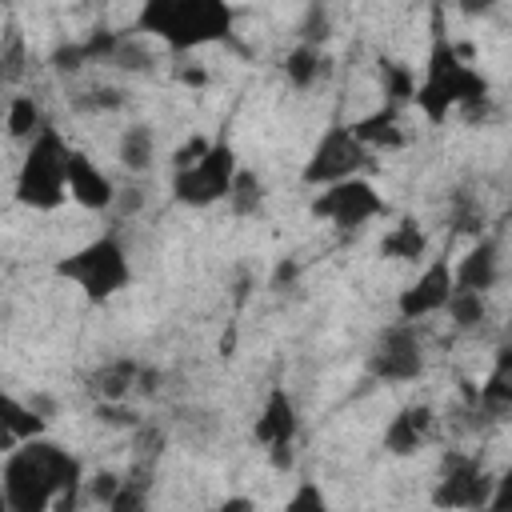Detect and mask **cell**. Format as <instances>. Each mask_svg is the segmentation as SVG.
Instances as JSON below:
<instances>
[{"label": "cell", "instance_id": "6da1fadb", "mask_svg": "<svg viewBox=\"0 0 512 512\" xmlns=\"http://www.w3.org/2000/svg\"><path fill=\"white\" fill-rule=\"evenodd\" d=\"M0 500L8 512H68L84 500V464L48 436L4 452Z\"/></svg>", "mask_w": 512, "mask_h": 512}, {"label": "cell", "instance_id": "7a4b0ae2", "mask_svg": "<svg viewBox=\"0 0 512 512\" xmlns=\"http://www.w3.org/2000/svg\"><path fill=\"white\" fill-rule=\"evenodd\" d=\"M236 12L228 0H144L136 12V32L160 40L172 52H192L228 40Z\"/></svg>", "mask_w": 512, "mask_h": 512}, {"label": "cell", "instance_id": "3957f363", "mask_svg": "<svg viewBox=\"0 0 512 512\" xmlns=\"http://www.w3.org/2000/svg\"><path fill=\"white\" fill-rule=\"evenodd\" d=\"M412 104L424 112L428 124H444L448 112H464L472 120L476 108L488 104V80L460 60V52L448 44V36H436Z\"/></svg>", "mask_w": 512, "mask_h": 512}, {"label": "cell", "instance_id": "277c9868", "mask_svg": "<svg viewBox=\"0 0 512 512\" xmlns=\"http://www.w3.org/2000/svg\"><path fill=\"white\" fill-rule=\"evenodd\" d=\"M68 156H72V144L52 124L44 132H36L28 140V152L16 172V200L36 212H52L64 200H72L68 196Z\"/></svg>", "mask_w": 512, "mask_h": 512}, {"label": "cell", "instance_id": "5b68a950", "mask_svg": "<svg viewBox=\"0 0 512 512\" xmlns=\"http://www.w3.org/2000/svg\"><path fill=\"white\" fill-rule=\"evenodd\" d=\"M60 280L76 284L84 292V300L92 304H104L112 300L120 288H128L132 280V260H128V248L120 244L116 232H104L88 244H80L76 252H68L64 260H56L52 268Z\"/></svg>", "mask_w": 512, "mask_h": 512}, {"label": "cell", "instance_id": "8992f818", "mask_svg": "<svg viewBox=\"0 0 512 512\" xmlns=\"http://www.w3.org/2000/svg\"><path fill=\"white\" fill-rule=\"evenodd\" d=\"M240 172V160H236V148L216 136L212 148L188 164V168H172V200L184 204V208H212V204H224L228 192H232V180Z\"/></svg>", "mask_w": 512, "mask_h": 512}, {"label": "cell", "instance_id": "52a82bcc", "mask_svg": "<svg viewBox=\"0 0 512 512\" xmlns=\"http://www.w3.org/2000/svg\"><path fill=\"white\" fill-rule=\"evenodd\" d=\"M372 168V148L352 132V124H328L316 140V148L304 160L300 180L308 188H328L348 176H364Z\"/></svg>", "mask_w": 512, "mask_h": 512}, {"label": "cell", "instance_id": "ba28073f", "mask_svg": "<svg viewBox=\"0 0 512 512\" xmlns=\"http://www.w3.org/2000/svg\"><path fill=\"white\" fill-rule=\"evenodd\" d=\"M428 368V352L420 340L416 320H392L376 332L368 348V372L380 384H412Z\"/></svg>", "mask_w": 512, "mask_h": 512}, {"label": "cell", "instance_id": "9c48e42d", "mask_svg": "<svg viewBox=\"0 0 512 512\" xmlns=\"http://www.w3.org/2000/svg\"><path fill=\"white\" fill-rule=\"evenodd\" d=\"M312 216L316 220H328L340 232H356L368 220L384 216V196L364 176H348V180H336V184H328V188L316 192Z\"/></svg>", "mask_w": 512, "mask_h": 512}, {"label": "cell", "instance_id": "30bf717a", "mask_svg": "<svg viewBox=\"0 0 512 512\" xmlns=\"http://www.w3.org/2000/svg\"><path fill=\"white\" fill-rule=\"evenodd\" d=\"M296 432H300V416H296V400L288 396L284 384H272L264 404H260V416L252 424V440L268 452L272 468L276 472H288L292 460H296Z\"/></svg>", "mask_w": 512, "mask_h": 512}, {"label": "cell", "instance_id": "8fae6325", "mask_svg": "<svg viewBox=\"0 0 512 512\" xmlns=\"http://www.w3.org/2000/svg\"><path fill=\"white\" fill-rule=\"evenodd\" d=\"M496 480L480 468L476 456L468 452H444L440 460V480L432 488V504L440 508H488Z\"/></svg>", "mask_w": 512, "mask_h": 512}, {"label": "cell", "instance_id": "7c38bea8", "mask_svg": "<svg viewBox=\"0 0 512 512\" xmlns=\"http://www.w3.org/2000/svg\"><path fill=\"white\" fill-rule=\"evenodd\" d=\"M452 288H456L452 264H448L444 256H440V260H428L424 272H420L408 288H400V296H396V316H400V320H424V316H436V312H444Z\"/></svg>", "mask_w": 512, "mask_h": 512}, {"label": "cell", "instance_id": "4fadbf2b", "mask_svg": "<svg viewBox=\"0 0 512 512\" xmlns=\"http://www.w3.org/2000/svg\"><path fill=\"white\" fill-rule=\"evenodd\" d=\"M116 192H120V188L112 184V176H108L88 152L72 148V156H68V196H72L80 208H88V212H112Z\"/></svg>", "mask_w": 512, "mask_h": 512}, {"label": "cell", "instance_id": "5bb4252c", "mask_svg": "<svg viewBox=\"0 0 512 512\" xmlns=\"http://www.w3.org/2000/svg\"><path fill=\"white\" fill-rule=\"evenodd\" d=\"M432 424H436V416H432L428 404H404V408L384 424L380 444H384V452H392V456H412V452H420V448L428 444Z\"/></svg>", "mask_w": 512, "mask_h": 512}, {"label": "cell", "instance_id": "9a60e30c", "mask_svg": "<svg viewBox=\"0 0 512 512\" xmlns=\"http://www.w3.org/2000/svg\"><path fill=\"white\" fill-rule=\"evenodd\" d=\"M472 408L492 416V420H504L512 412V344H500L496 356H492V368L480 384V392L472 396Z\"/></svg>", "mask_w": 512, "mask_h": 512}, {"label": "cell", "instance_id": "2e32d148", "mask_svg": "<svg viewBox=\"0 0 512 512\" xmlns=\"http://www.w3.org/2000/svg\"><path fill=\"white\" fill-rule=\"evenodd\" d=\"M456 288H472V292H492L500 280V244L492 236H476V244L460 256V264L452 268Z\"/></svg>", "mask_w": 512, "mask_h": 512}, {"label": "cell", "instance_id": "e0dca14e", "mask_svg": "<svg viewBox=\"0 0 512 512\" xmlns=\"http://www.w3.org/2000/svg\"><path fill=\"white\" fill-rule=\"evenodd\" d=\"M140 372H144L140 360H128V356L108 360V364H100V368L88 376V392L96 396V404L128 400V396H136V388H140Z\"/></svg>", "mask_w": 512, "mask_h": 512}, {"label": "cell", "instance_id": "ac0fdd59", "mask_svg": "<svg viewBox=\"0 0 512 512\" xmlns=\"http://www.w3.org/2000/svg\"><path fill=\"white\" fill-rule=\"evenodd\" d=\"M44 428H48V424H44L36 400H20V396L4 392V400H0V436H4V452L16 448V444H24V440H32V436H44Z\"/></svg>", "mask_w": 512, "mask_h": 512}, {"label": "cell", "instance_id": "d6986e66", "mask_svg": "<svg viewBox=\"0 0 512 512\" xmlns=\"http://www.w3.org/2000/svg\"><path fill=\"white\" fill-rule=\"evenodd\" d=\"M116 160H120V168L128 176H144L156 164V132H152V124H144V120L124 124L120 136H116Z\"/></svg>", "mask_w": 512, "mask_h": 512}, {"label": "cell", "instance_id": "ffe728a7", "mask_svg": "<svg viewBox=\"0 0 512 512\" xmlns=\"http://www.w3.org/2000/svg\"><path fill=\"white\" fill-rule=\"evenodd\" d=\"M280 72H284V80H288L296 92H308V88H316V84L328 76V56L320 52V44L304 40V44H296V48L284 56Z\"/></svg>", "mask_w": 512, "mask_h": 512}, {"label": "cell", "instance_id": "44dd1931", "mask_svg": "<svg viewBox=\"0 0 512 512\" xmlns=\"http://www.w3.org/2000/svg\"><path fill=\"white\" fill-rule=\"evenodd\" d=\"M352 132H356L372 152H380V148H400V144H404V132H400V108H396V104H380L376 112L352 120Z\"/></svg>", "mask_w": 512, "mask_h": 512}, {"label": "cell", "instance_id": "7402d4cb", "mask_svg": "<svg viewBox=\"0 0 512 512\" xmlns=\"http://www.w3.org/2000/svg\"><path fill=\"white\" fill-rule=\"evenodd\" d=\"M380 256H384V260L420 264V260L428 256V232H424L412 216H404V220H396V224L380 236Z\"/></svg>", "mask_w": 512, "mask_h": 512}, {"label": "cell", "instance_id": "603a6c76", "mask_svg": "<svg viewBox=\"0 0 512 512\" xmlns=\"http://www.w3.org/2000/svg\"><path fill=\"white\" fill-rule=\"evenodd\" d=\"M4 128H8L12 140H24L28 144L36 132L48 128V116H44V108H40V100L32 92H12L8 96V108H4Z\"/></svg>", "mask_w": 512, "mask_h": 512}, {"label": "cell", "instance_id": "cb8c5ba5", "mask_svg": "<svg viewBox=\"0 0 512 512\" xmlns=\"http://www.w3.org/2000/svg\"><path fill=\"white\" fill-rule=\"evenodd\" d=\"M484 296H488V292L452 288V296H448L444 312H448V320H452V328H456V332H480V328L488 324V300H484Z\"/></svg>", "mask_w": 512, "mask_h": 512}, {"label": "cell", "instance_id": "d4e9b609", "mask_svg": "<svg viewBox=\"0 0 512 512\" xmlns=\"http://www.w3.org/2000/svg\"><path fill=\"white\" fill-rule=\"evenodd\" d=\"M128 104V92L116 88V84H92L84 92H72L68 96V108L72 112H84V116H104V112H120Z\"/></svg>", "mask_w": 512, "mask_h": 512}, {"label": "cell", "instance_id": "484cf974", "mask_svg": "<svg viewBox=\"0 0 512 512\" xmlns=\"http://www.w3.org/2000/svg\"><path fill=\"white\" fill-rule=\"evenodd\" d=\"M416 72L408 68V64H400V60H380V88H384V104H396V108H404V104H412V96H416Z\"/></svg>", "mask_w": 512, "mask_h": 512}, {"label": "cell", "instance_id": "4316f807", "mask_svg": "<svg viewBox=\"0 0 512 512\" xmlns=\"http://www.w3.org/2000/svg\"><path fill=\"white\" fill-rule=\"evenodd\" d=\"M264 196H268V192H264V180H260L256 172L240 168L224 204H228V212H232V216H256V212L264 208Z\"/></svg>", "mask_w": 512, "mask_h": 512}, {"label": "cell", "instance_id": "83f0119b", "mask_svg": "<svg viewBox=\"0 0 512 512\" xmlns=\"http://www.w3.org/2000/svg\"><path fill=\"white\" fill-rule=\"evenodd\" d=\"M152 64H156V56H152V48L140 44V32H124V40L112 56V68H120L128 76H140V72H152Z\"/></svg>", "mask_w": 512, "mask_h": 512}, {"label": "cell", "instance_id": "f1b7e54d", "mask_svg": "<svg viewBox=\"0 0 512 512\" xmlns=\"http://www.w3.org/2000/svg\"><path fill=\"white\" fill-rule=\"evenodd\" d=\"M484 204L472 192H452V232H468V236H484Z\"/></svg>", "mask_w": 512, "mask_h": 512}, {"label": "cell", "instance_id": "f546056e", "mask_svg": "<svg viewBox=\"0 0 512 512\" xmlns=\"http://www.w3.org/2000/svg\"><path fill=\"white\" fill-rule=\"evenodd\" d=\"M0 64H4V84L12 88V84L24 76V64H28V48H24V36H20V28H8V32H4Z\"/></svg>", "mask_w": 512, "mask_h": 512}, {"label": "cell", "instance_id": "4dcf8cb0", "mask_svg": "<svg viewBox=\"0 0 512 512\" xmlns=\"http://www.w3.org/2000/svg\"><path fill=\"white\" fill-rule=\"evenodd\" d=\"M120 484H124V476H116V472H96L92 480H84V500H88V504H104V508H112Z\"/></svg>", "mask_w": 512, "mask_h": 512}, {"label": "cell", "instance_id": "1f68e13d", "mask_svg": "<svg viewBox=\"0 0 512 512\" xmlns=\"http://www.w3.org/2000/svg\"><path fill=\"white\" fill-rule=\"evenodd\" d=\"M52 68H56L60 76H76V72H84V68H88L84 44L72 40V44H64V48H56V52H52Z\"/></svg>", "mask_w": 512, "mask_h": 512}, {"label": "cell", "instance_id": "d6a6232c", "mask_svg": "<svg viewBox=\"0 0 512 512\" xmlns=\"http://www.w3.org/2000/svg\"><path fill=\"white\" fill-rule=\"evenodd\" d=\"M208 148H212V140H208V136H188V140L172 152V168H188V164H196Z\"/></svg>", "mask_w": 512, "mask_h": 512}, {"label": "cell", "instance_id": "836d02e7", "mask_svg": "<svg viewBox=\"0 0 512 512\" xmlns=\"http://www.w3.org/2000/svg\"><path fill=\"white\" fill-rule=\"evenodd\" d=\"M144 200H148V196H144V188H140V184H128V188H120V192H116V204H112V212L132 220V216L144 208Z\"/></svg>", "mask_w": 512, "mask_h": 512}, {"label": "cell", "instance_id": "e575fe53", "mask_svg": "<svg viewBox=\"0 0 512 512\" xmlns=\"http://www.w3.org/2000/svg\"><path fill=\"white\" fill-rule=\"evenodd\" d=\"M500 4H504V0H456V12L468 16V20H484V16H492Z\"/></svg>", "mask_w": 512, "mask_h": 512}, {"label": "cell", "instance_id": "d590c367", "mask_svg": "<svg viewBox=\"0 0 512 512\" xmlns=\"http://www.w3.org/2000/svg\"><path fill=\"white\" fill-rule=\"evenodd\" d=\"M488 508H512V464H508V472L496 480V488H492V500H488Z\"/></svg>", "mask_w": 512, "mask_h": 512}, {"label": "cell", "instance_id": "8d00e7d4", "mask_svg": "<svg viewBox=\"0 0 512 512\" xmlns=\"http://www.w3.org/2000/svg\"><path fill=\"white\" fill-rule=\"evenodd\" d=\"M288 508H324V492L312 488V484H304L296 496H288Z\"/></svg>", "mask_w": 512, "mask_h": 512}, {"label": "cell", "instance_id": "74e56055", "mask_svg": "<svg viewBox=\"0 0 512 512\" xmlns=\"http://www.w3.org/2000/svg\"><path fill=\"white\" fill-rule=\"evenodd\" d=\"M284 280H288V284L296 280V264H292V260H284V264L276 268V276H272V284H276V288H284Z\"/></svg>", "mask_w": 512, "mask_h": 512}, {"label": "cell", "instance_id": "f35d334b", "mask_svg": "<svg viewBox=\"0 0 512 512\" xmlns=\"http://www.w3.org/2000/svg\"><path fill=\"white\" fill-rule=\"evenodd\" d=\"M220 508H252V500H224Z\"/></svg>", "mask_w": 512, "mask_h": 512}]
</instances>
